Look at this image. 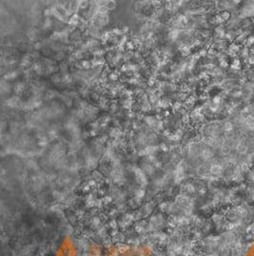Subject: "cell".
I'll return each instance as SVG.
<instances>
[{
    "mask_svg": "<svg viewBox=\"0 0 254 256\" xmlns=\"http://www.w3.org/2000/svg\"><path fill=\"white\" fill-rule=\"evenodd\" d=\"M248 144L245 143V141H239L236 146V149L240 154H245L248 150Z\"/></svg>",
    "mask_w": 254,
    "mask_h": 256,
    "instance_id": "obj_1",
    "label": "cell"
},
{
    "mask_svg": "<svg viewBox=\"0 0 254 256\" xmlns=\"http://www.w3.org/2000/svg\"><path fill=\"white\" fill-rule=\"evenodd\" d=\"M234 127H235V125H234L233 121H225L224 123H223V126H222V130L224 132H229V131H233L234 130Z\"/></svg>",
    "mask_w": 254,
    "mask_h": 256,
    "instance_id": "obj_2",
    "label": "cell"
},
{
    "mask_svg": "<svg viewBox=\"0 0 254 256\" xmlns=\"http://www.w3.org/2000/svg\"><path fill=\"white\" fill-rule=\"evenodd\" d=\"M219 15H221V17L223 18L225 23H227V22H228L231 19V13L228 12V11H224V12L220 13Z\"/></svg>",
    "mask_w": 254,
    "mask_h": 256,
    "instance_id": "obj_3",
    "label": "cell"
},
{
    "mask_svg": "<svg viewBox=\"0 0 254 256\" xmlns=\"http://www.w3.org/2000/svg\"><path fill=\"white\" fill-rule=\"evenodd\" d=\"M251 46H254V35H250L247 38V47L249 48Z\"/></svg>",
    "mask_w": 254,
    "mask_h": 256,
    "instance_id": "obj_4",
    "label": "cell"
},
{
    "mask_svg": "<svg viewBox=\"0 0 254 256\" xmlns=\"http://www.w3.org/2000/svg\"><path fill=\"white\" fill-rule=\"evenodd\" d=\"M117 78H118V76L116 75V74H114V73H111L110 75V80H117Z\"/></svg>",
    "mask_w": 254,
    "mask_h": 256,
    "instance_id": "obj_5",
    "label": "cell"
}]
</instances>
